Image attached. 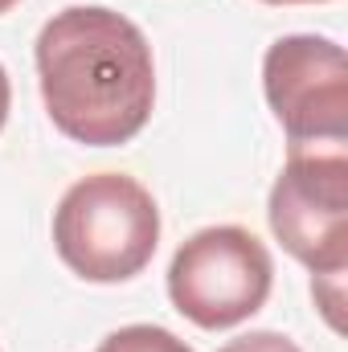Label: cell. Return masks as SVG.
Wrapping results in <instances>:
<instances>
[{
    "label": "cell",
    "mask_w": 348,
    "mask_h": 352,
    "mask_svg": "<svg viewBox=\"0 0 348 352\" xmlns=\"http://www.w3.org/2000/svg\"><path fill=\"white\" fill-rule=\"evenodd\" d=\"M160 209L123 173H94L66 188L54 209V250L87 283H127L152 263Z\"/></svg>",
    "instance_id": "obj_2"
},
{
    "label": "cell",
    "mask_w": 348,
    "mask_h": 352,
    "mask_svg": "<svg viewBox=\"0 0 348 352\" xmlns=\"http://www.w3.org/2000/svg\"><path fill=\"white\" fill-rule=\"evenodd\" d=\"M98 352H193L176 332L156 328V324H127L119 332H111Z\"/></svg>",
    "instance_id": "obj_6"
},
{
    "label": "cell",
    "mask_w": 348,
    "mask_h": 352,
    "mask_svg": "<svg viewBox=\"0 0 348 352\" xmlns=\"http://www.w3.org/2000/svg\"><path fill=\"white\" fill-rule=\"evenodd\" d=\"M262 90L291 144H345L348 58L332 37H279L262 58Z\"/></svg>",
    "instance_id": "obj_5"
},
{
    "label": "cell",
    "mask_w": 348,
    "mask_h": 352,
    "mask_svg": "<svg viewBox=\"0 0 348 352\" xmlns=\"http://www.w3.org/2000/svg\"><path fill=\"white\" fill-rule=\"evenodd\" d=\"M262 4H324V0H262Z\"/></svg>",
    "instance_id": "obj_9"
},
{
    "label": "cell",
    "mask_w": 348,
    "mask_h": 352,
    "mask_svg": "<svg viewBox=\"0 0 348 352\" xmlns=\"http://www.w3.org/2000/svg\"><path fill=\"white\" fill-rule=\"evenodd\" d=\"M12 4H17V0H0V12H8V8H12Z\"/></svg>",
    "instance_id": "obj_10"
},
{
    "label": "cell",
    "mask_w": 348,
    "mask_h": 352,
    "mask_svg": "<svg viewBox=\"0 0 348 352\" xmlns=\"http://www.w3.org/2000/svg\"><path fill=\"white\" fill-rule=\"evenodd\" d=\"M274 283L270 250L242 226H209L180 242L168 266L173 307L205 332L238 328L262 311Z\"/></svg>",
    "instance_id": "obj_3"
},
{
    "label": "cell",
    "mask_w": 348,
    "mask_h": 352,
    "mask_svg": "<svg viewBox=\"0 0 348 352\" xmlns=\"http://www.w3.org/2000/svg\"><path fill=\"white\" fill-rule=\"evenodd\" d=\"M8 107H12V87H8V70L0 66V131H4V119H8Z\"/></svg>",
    "instance_id": "obj_8"
},
{
    "label": "cell",
    "mask_w": 348,
    "mask_h": 352,
    "mask_svg": "<svg viewBox=\"0 0 348 352\" xmlns=\"http://www.w3.org/2000/svg\"><path fill=\"white\" fill-rule=\"evenodd\" d=\"M37 82L54 127L87 148L135 140L156 107L152 45L123 12L74 4L54 12L33 45Z\"/></svg>",
    "instance_id": "obj_1"
},
{
    "label": "cell",
    "mask_w": 348,
    "mask_h": 352,
    "mask_svg": "<svg viewBox=\"0 0 348 352\" xmlns=\"http://www.w3.org/2000/svg\"><path fill=\"white\" fill-rule=\"evenodd\" d=\"M217 352H303V349L283 332H250V336H238V340L221 344Z\"/></svg>",
    "instance_id": "obj_7"
},
{
    "label": "cell",
    "mask_w": 348,
    "mask_h": 352,
    "mask_svg": "<svg viewBox=\"0 0 348 352\" xmlns=\"http://www.w3.org/2000/svg\"><path fill=\"white\" fill-rule=\"evenodd\" d=\"M328 148L291 144L274 176L266 217L283 250L312 274H345L348 266V156L345 144Z\"/></svg>",
    "instance_id": "obj_4"
}]
</instances>
